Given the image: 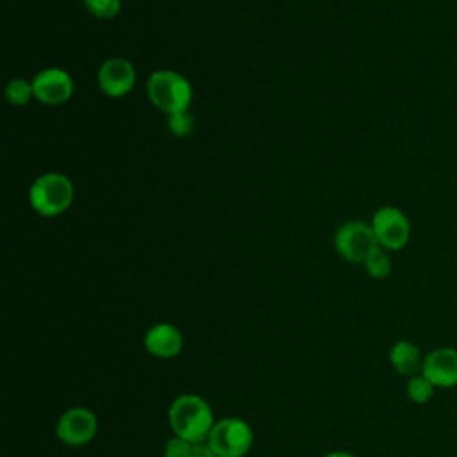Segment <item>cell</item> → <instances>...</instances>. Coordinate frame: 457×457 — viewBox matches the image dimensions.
<instances>
[{"label":"cell","mask_w":457,"mask_h":457,"mask_svg":"<svg viewBox=\"0 0 457 457\" xmlns=\"http://www.w3.org/2000/svg\"><path fill=\"white\" fill-rule=\"evenodd\" d=\"M371 228L380 248L387 252L402 250L411 237L409 218L393 205H384L375 211L371 218Z\"/></svg>","instance_id":"cell-6"},{"label":"cell","mask_w":457,"mask_h":457,"mask_svg":"<svg viewBox=\"0 0 457 457\" xmlns=\"http://www.w3.org/2000/svg\"><path fill=\"white\" fill-rule=\"evenodd\" d=\"M98 432V418L91 409L70 407L66 409L55 423L57 439L71 448L86 446L95 439Z\"/></svg>","instance_id":"cell-7"},{"label":"cell","mask_w":457,"mask_h":457,"mask_svg":"<svg viewBox=\"0 0 457 457\" xmlns=\"http://www.w3.org/2000/svg\"><path fill=\"white\" fill-rule=\"evenodd\" d=\"M205 443L218 457H245L252 450L253 430L241 418H221L211 428Z\"/></svg>","instance_id":"cell-4"},{"label":"cell","mask_w":457,"mask_h":457,"mask_svg":"<svg viewBox=\"0 0 457 457\" xmlns=\"http://www.w3.org/2000/svg\"><path fill=\"white\" fill-rule=\"evenodd\" d=\"M421 373L441 389L457 386V350L441 346L430 350L423 359Z\"/></svg>","instance_id":"cell-10"},{"label":"cell","mask_w":457,"mask_h":457,"mask_svg":"<svg viewBox=\"0 0 457 457\" xmlns=\"http://www.w3.org/2000/svg\"><path fill=\"white\" fill-rule=\"evenodd\" d=\"M82 4L98 20H111L121 11V0H82Z\"/></svg>","instance_id":"cell-16"},{"label":"cell","mask_w":457,"mask_h":457,"mask_svg":"<svg viewBox=\"0 0 457 457\" xmlns=\"http://www.w3.org/2000/svg\"><path fill=\"white\" fill-rule=\"evenodd\" d=\"M193 450V443L180 436H171L162 448V457H189Z\"/></svg>","instance_id":"cell-18"},{"label":"cell","mask_w":457,"mask_h":457,"mask_svg":"<svg viewBox=\"0 0 457 457\" xmlns=\"http://www.w3.org/2000/svg\"><path fill=\"white\" fill-rule=\"evenodd\" d=\"M32 87H34V98L41 102L43 105L57 107L66 104L73 96V79L71 75L62 68H45L37 71L32 77Z\"/></svg>","instance_id":"cell-8"},{"label":"cell","mask_w":457,"mask_h":457,"mask_svg":"<svg viewBox=\"0 0 457 457\" xmlns=\"http://www.w3.org/2000/svg\"><path fill=\"white\" fill-rule=\"evenodd\" d=\"M436 386L423 375V373H418L414 377H411L407 380V386H405V393H407V398L412 402V403H418V405H423V403H428L436 393Z\"/></svg>","instance_id":"cell-14"},{"label":"cell","mask_w":457,"mask_h":457,"mask_svg":"<svg viewBox=\"0 0 457 457\" xmlns=\"http://www.w3.org/2000/svg\"><path fill=\"white\" fill-rule=\"evenodd\" d=\"M146 96L166 116L189 111L193 102L191 82L175 70H155L146 79Z\"/></svg>","instance_id":"cell-2"},{"label":"cell","mask_w":457,"mask_h":457,"mask_svg":"<svg viewBox=\"0 0 457 457\" xmlns=\"http://www.w3.org/2000/svg\"><path fill=\"white\" fill-rule=\"evenodd\" d=\"M96 84L105 96L123 98L136 86V68L125 57H109L96 71Z\"/></svg>","instance_id":"cell-9"},{"label":"cell","mask_w":457,"mask_h":457,"mask_svg":"<svg viewBox=\"0 0 457 457\" xmlns=\"http://www.w3.org/2000/svg\"><path fill=\"white\" fill-rule=\"evenodd\" d=\"M334 246L345 261L364 264V261L378 248V243L370 223L361 220H350L337 227L334 236Z\"/></svg>","instance_id":"cell-5"},{"label":"cell","mask_w":457,"mask_h":457,"mask_svg":"<svg viewBox=\"0 0 457 457\" xmlns=\"http://www.w3.org/2000/svg\"><path fill=\"white\" fill-rule=\"evenodd\" d=\"M4 95H5V100L11 105L23 107V105H27L34 98L32 80H27L23 77H16V79L7 82V86L4 89Z\"/></svg>","instance_id":"cell-13"},{"label":"cell","mask_w":457,"mask_h":457,"mask_svg":"<svg viewBox=\"0 0 457 457\" xmlns=\"http://www.w3.org/2000/svg\"><path fill=\"white\" fill-rule=\"evenodd\" d=\"M189 457H218V455L212 452V448L207 443H196L193 445Z\"/></svg>","instance_id":"cell-19"},{"label":"cell","mask_w":457,"mask_h":457,"mask_svg":"<svg viewBox=\"0 0 457 457\" xmlns=\"http://www.w3.org/2000/svg\"><path fill=\"white\" fill-rule=\"evenodd\" d=\"M362 266H364V271L368 273V277L377 278V280H382V278L389 277V273L393 270V264H391V259L387 255V250H384L380 246L364 261Z\"/></svg>","instance_id":"cell-15"},{"label":"cell","mask_w":457,"mask_h":457,"mask_svg":"<svg viewBox=\"0 0 457 457\" xmlns=\"http://www.w3.org/2000/svg\"><path fill=\"white\" fill-rule=\"evenodd\" d=\"M214 423V412L209 402L200 395H179L168 407V425L171 432L193 445L205 443Z\"/></svg>","instance_id":"cell-1"},{"label":"cell","mask_w":457,"mask_h":457,"mask_svg":"<svg viewBox=\"0 0 457 457\" xmlns=\"http://www.w3.org/2000/svg\"><path fill=\"white\" fill-rule=\"evenodd\" d=\"M423 359L425 355L421 353V350L407 339L396 341L389 350V364L398 375H403L407 378L421 373Z\"/></svg>","instance_id":"cell-12"},{"label":"cell","mask_w":457,"mask_h":457,"mask_svg":"<svg viewBox=\"0 0 457 457\" xmlns=\"http://www.w3.org/2000/svg\"><path fill=\"white\" fill-rule=\"evenodd\" d=\"M75 198V187L68 175L46 171L36 177L29 187V204L43 218L66 212Z\"/></svg>","instance_id":"cell-3"},{"label":"cell","mask_w":457,"mask_h":457,"mask_svg":"<svg viewBox=\"0 0 457 457\" xmlns=\"http://www.w3.org/2000/svg\"><path fill=\"white\" fill-rule=\"evenodd\" d=\"M323 457H357V455H353V453H350V452H345V450H336V452L325 453Z\"/></svg>","instance_id":"cell-20"},{"label":"cell","mask_w":457,"mask_h":457,"mask_svg":"<svg viewBox=\"0 0 457 457\" xmlns=\"http://www.w3.org/2000/svg\"><path fill=\"white\" fill-rule=\"evenodd\" d=\"M168 130L175 136V137H187L191 136V132L195 130V118L191 116L189 111H182V112H175L168 116L166 121Z\"/></svg>","instance_id":"cell-17"},{"label":"cell","mask_w":457,"mask_h":457,"mask_svg":"<svg viewBox=\"0 0 457 457\" xmlns=\"http://www.w3.org/2000/svg\"><path fill=\"white\" fill-rule=\"evenodd\" d=\"M143 345L145 350L157 359H173L182 352L184 336L173 323L161 321L146 330Z\"/></svg>","instance_id":"cell-11"}]
</instances>
